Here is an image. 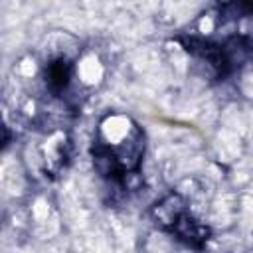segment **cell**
<instances>
[{
  "instance_id": "obj_1",
  "label": "cell",
  "mask_w": 253,
  "mask_h": 253,
  "mask_svg": "<svg viewBox=\"0 0 253 253\" xmlns=\"http://www.w3.org/2000/svg\"><path fill=\"white\" fill-rule=\"evenodd\" d=\"M152 215H154L156 223H160L162 227L174 229V225L186 215V204L178 194H170L154 206Z\"/></svg>"
}]
</instances>
